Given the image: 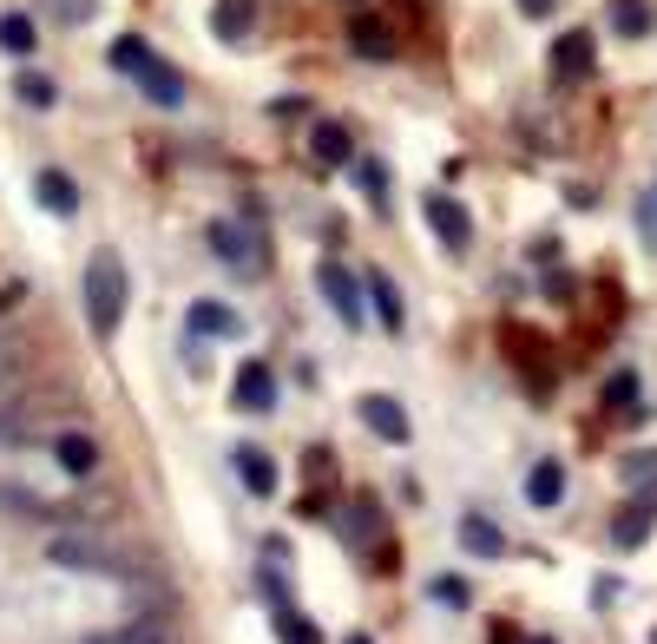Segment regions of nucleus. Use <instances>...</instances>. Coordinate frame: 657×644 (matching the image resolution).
Segmentation results:
<instances>
[{
    "label": "nucleus",
    "instance_id": "nucleus-35",
    "mask_svg": "<svg viewBox=\"0 0 657 644\" xmlns=\"http://www.w3.org/2000/svg\"><path fill=\"white\" fill-rule=\"evenodd\" d=\"M520 644H559V639H520Z\"/></svg>",
    "mask_w": 657,
    "mask_h": 644
},
{
    "label": "nucleus",
    "instance_id": "nucleus-2",
    "mask_svg": "<svg viewBox=\"0 0 657 644\" xmlns=\"http://www.w3.org/2000/svg\"><path fill=\"white\" fill-rule=\"evenodd\" d=\"M112 66H118V72H132V79H138V92H145L151 105H165V112H171V105H184V79H178V66H165L145 39H112Z\"/></svg>",
    "mask_w": 657,
    "mask_h": 644
},
{
    "label": "nucleus",
    "instance_id": "nucleus-27",
    "mask_svg": "<svg viewBox=\"0 0 657 644\" xmlns=\"http://www.w3.org/2000/svg\"><path fill=\"white\" fill-rule=\"evenodd\" d=\"M33 39H39V33H33L26 13H0V46H7V53H33Z\"/></svg>",
    "mask_w": 657,
    "mask_h": 644
},
{
    "label": "nucleus",
    "instance_id": "nucleus-29",
    "mask_svg": "<svg viewBox=\"0 0 657 644\" xmlns=\"http://www.w3.org/2000/svg\"><path fill=\"white\" fill-rule=\"evenodd\" d=\"M86 644H171L165 632H158V619H145V625H132V632H99V639Z\"/></svg>",
    "mask_w": 657,
    "mask_h": 644
},
{
    "label": "nucleus",
    "instance_id": "nucleus-24",
    "mask_svg": "<svg viewBox=\"0 0 657 644\" xmlns=\"http://www.w3.org/2000/svg\"><path fill=\"white\" fill-rule=\"evenodd\" d=\"M342 533H349V540H362V546L382 533V513H375V500H369V494H362V500H349V520H342Z\"/></svg>",
    "mask_w": 657,
    "mask_h": 644
},
{
    "label": "nucleus",
    "instance_id": "nucleus-21",
    "mask_svg": "<svg viewBox=\"0 0 657 644\" xmlns=\"http://www.w3.org/2000/svg\"><path fill=\"white\" fill-rule=\"evenodd\" d=\"M270 625H276V639H283V644H322V632H316V625H309V619H303V612H296L290 599H276Z\"/></svg>",
    "mask_w": 657,
    "mask_h": 644
},
{
    "label": "nucleus",
    "instance_id": "nucleus-34",
    "mask_svg": "<svg viewBox=\"0 0 657 644\" xmlns=\"http://www.w3.org/2000/svg\"><path fill=\"white\" fill-rule=\"evenodd\" d=\"M349 644H375V639H369V632H355V639H349Z\"/></svg>",
    "mask_w": 657,
    "mask_h": 644
},
{
    "label": "nucleus",
    "instance_id": "nucleus-10",
    "mask_svg": "<svg viewBox=\"0 0 657 644\" xmlns=\"http://www.w3.org/2000/svg\"><path fill=\"white\" fill-rule=\"evenodd\" d=\"M237 408H250V415H270V408H276V375H270L263 362H243V369H237Z\"/></svg>",
    "mask_w": 657,
    "mask_h": 644
},
{
    "label": "nucleus",
    "instance_id": "nucleus-12",
    "mask_svg": "<svg viewBox=\"0 0 657 644\" xmlns=\"http://www.w3.org/2000/svg\"><path fill=\"white\" fill-rule=\"evenodd\" d=\"M33 191H39V204H46L53 217H72V211H79V184H72L66 171H39Z\"/></svg>",
    "mask_w": 657,
    "mask_h": 644
},
{
    "label": "nucleus",
    "instance_id": "nucleus-17",
    "mask_svg": "<svg viewBox=\"0 0 657 644\" xmlns=\"http://www.w3.org/2000/svg\"><path fill=\"white\" fill-rule=\"evenodd\" d=\"M349 46H355L362 59H395V53H401L395 33H388L382 20H355V26H349Z\"/></svg>",
    "mask_w": 657,
    "mask_h": 644
},
{
    "label": "nucleus",
    "instance_id": "nucleus-18",
    "mask_svg": "<svg viewBox=\"0 0 657 644\" xmlns=\"http://www.w3.org/2000/svg\"><path fill=\"white\" fill-rule=\"evenodd\" d=\"M184 329H191V336H243V323H237L224 303H191Z\"/></svg>",
    "mask_w": 657,
    "mask_h": 644
},
{
    "label": "nucleus",
    "instance_id": "nucleus-20",
    "mask_svg": "<svg viewBox=\"0 0 657 644\" xmlns=\"http://www.w3.org/2000/svg\"><path fill=\"white\" fill-rule=\"evenodd\" d=\"M362 283H369V303H375V316H382V329H388V336H401V296H395V283H388L382 270H369Z\"/></svg>",
    "mask_w": 657,
    "mask_h": 644
},
{
    "label": "nucleus",
    "instance_id": "nucleus-32",
    "mask_svg": "<svg viewBox=\"0 0 657 644\" xmlns=\"http://www.w3.org/2000/svg\"><path fill=\"white\" fill-rule=\"evenodd\" d=\"M7 382H20V349H13V342H0V388H7Z\"/></svg>",
    "mask_w": 657,
    "mask_h": 644
},
{
    "label": "nucleus",
    "instance_id": "nucleus-26",
    "mask_svg": "<svg viewBox=\"0 0 657 644\" xmlns=\"http://www.w3.org/2000/svg\"><path fill=\"white\" fill-rule=\"evenodd\" d=\"M605 402H612L619 415H645V402H638V375H632V369H619V375L605 382Z\"/></svg>",
    "mask_w": 657,
    "mask_h": 644
},
{
    "label": "nucleus",
    "instance_id": "nucleus-23",
    "mask_svg": "<svg viewBox=\"0 0 657 644\" xmlns=\"http://www.w3.org/2000/svg\"><path fill=\"white\" fill-rule=\"evenodd\" d=\"M211 26H217V39H243L250 33V0H217V13H211Z\"/></svg>",
    "mask_w": 657,
    "mask_h": 644
},
{
    "label": "nucleus",
    "instance_id": "nucleus-22",
    "mask_svg": "<svg viewBox=\"0 0 657 644\" xmlns=\"http://www.w3.org/2000/svg\"><path fill=\"white\" fill-rule=\"evenodd\" d=\"M309 151H316V165H349V158H355V145H349V132H342V125H316Z\"/></svg>",
    "mask_w": 657,
    "mask_h": 644
},
{
    "label": "nucleus",
    "instance_id": "nucleus-30",
    "mask_svg": "<svg viewBox=\"0 0 657 644\" xmlns=\"http://www.w3.org/2000/svg\"><path fill=\"white\" fill-rule=\"evenodd\" d=\"M434 599H441V606H467L474 592H467V579H454V573H441V579H434Z\"/></svg>",
    "mask_w": 657,
    "mask_h": 644
},
{
    "label": "nucleus",
    "instance_id": "nucleus-8",
    "mask_svg": "<svg viewBox=\"0 0 657 644\" xmlns=\"http://www.w3.org/2000/svg\"><path fill=\"white\" fill-rule=\"evenodd\" d=\"M39 434V415H33V402H20V382H7L0 388V448H26Z\"/></svg>",
    "mask_w": 657,
    "mask_h": 644
},
{
    "label": "nucleus",
    "instance_id": "nucleus-25",
    "mask_svg": "<svg viewBox=\"0 0 657 644\" xmlns=\"http://www.w3.org/2000/svg\"><path fill=\"white\" fill-rule=\"evenodd\" d=\"M612 26H619L625 39H645V33H652V7H645V0H612Z\"/></svg>",
    "mask_w": 657,
    "mask_h": 644
},
{
    "label": "nucleus",
    "instance_id": "nucleus-3",
    "mask_svg": "<svg viewBox=\"0 0 657 644\" xmlns=\"http://www.w3.org/2000/svg\"><path fill=\"white\" fill-rule=\"evenodd\" d=\"M46 560L59 566V573H99V579H132V566H118V553L99 540V533H86V527H66V533H53L46 540Z\"/></svg>",
    "mask_w": 657,
    "mask_h": 644
},
{
    "label": "nucleus",
    "instance_id": "nucleus-15",
    "mask_svg": "<svg viewBox=\"0 0 657 644\" xmlns=\"http://www.w3.org/2000/svg\"><path fill=\"white\" fill-rule=\"evenodd\" d=\"M619 481H625L638 500H652L657 494V448H632V454L619 461Z\"/></svg>",
    "mask_w": 657,
    "mask_h": 644
},
{
    "label": "nucleus",
    "instance_id": "nucleus-13",
    "mask_svg": "<svg viewBox=\"0 0 657 644\" xmlns=\"http://www.w3.org/2000/svg\"><path fill=\"white\" fill-rule=\"evenodd\" d=\"M53 454H59V467H66L72 481H86V474L99 467V441H92V434H59Z\"/></svg>",
    "mask_w": 657,
    "mask_h": 644
},
{
    "label": "nucleus",
    "instance_id": "nucleus-31",
    "mask_svg": "<svg viewBox=\"0 0 657 644\" xmlns=\"http://www.w3.org/2000/svg\"><path fill=\"white\" fill-rule=\"evenodd\" d=\"M362 184H369L375 204H388V178H382V165H362Z\"/></svg>",
    "mask_w": 657,
    "mask_h": 644
},
{
    "label": "nucleus",
    "instance_id": "nucleus-16",
    "mask_svg": "<svg viewBox=\"0 0 657 644\" xmlns=\"http://www.w3.org/2000/svg\"><path fill=\"white\" fill-rule=\"evenodd\" d=\"M652 520H657V500H632V507L612 520V546H645Z\"/></svg>",
    "mask_w": 657,
    "mask_h": 644
},
{
    "label": "nucleus",
    "instance_id": "nucleus-5",
    "mask_svg": "<svg viewBox=\"0 0 657 644\" xmlns=\"http://www.w3.org/2000/svg\"><path fill=\"white\" fill-rule=\"evenodd\" d=\"M211 244H217V257L230 263V270H263L270 263V250H263V230L250 224H211Z\"/></svg>",
    "mask_w": 657,
    "mask_h": 644
},
{
    "label": "nucleus",
    "instance_id": "nucleus-28",
    "mask_svg": "<svg viewBox=\"0 0 657 644\" xmlns=\"http://www.w3.org/2000/svg\"><path fill=\"white\" fill-rule=\"evenodd\" d=\"M13 92H20V105H33V112H46V105H53V79H46V72H20V79H13Z\"/></svg>",
    "mask_w": 657,
    "mask_h": 644
},
{
    "label": "nucleus",
    "instance_id": "nucleus-1",
    "mask_svg": "<svg viewBox=\"0 0 657 644\" xmlns=\"http://www.w3.org/2000/svg\"><path fill=\"white\" fill-rule=\"evenodd\" d=\"M79 296H86V323L99 329V336H118V323H125V263H118V250H92L86 257V276H79Z\"/></svg>",
    "mask_w": 657,
    "mask_h": 644
},
{
    "label": "nucleus",
    "instance_id": "nucleus-19",
    "mask_svg": "<svg viewBox=\"0 0 657 644\" xmlns=\"http://www.w3.org/2000/svg\"><path fill=\"white\" fill-rule=\"evenodd\" d=\"M461 540H467V553H480V560H507V533L487 527L480 513H461Z\"/></svg>",
    "mask_w": 657,
    "mask_h": 644
},
{
    "label": "nucleus",
    "instance_id": "nucleus-14",
    "mask_svg": "<svg viewBox=\"0 0 657 644\" xmlns=\"http://www.w3.org/2000/svg\"><path fill=\"white\" fill-rule=\"evenodd\" d=\"M237 481H243L257 500H270V494H276V467H270V454H263V448H237Z\"/></svg>",
    "mask_w": 657,
    "mask_h": 644
},
{
    "label": "nucleus",
    "instance_id": "nucleus-4",
    "mask_svg": "<svg viewBox=\"0 0 657 644\" xmlns=\"http://www.w3.org/2000/svg\"><path fill=\"white\" fill-rule=\"evenodd\" d=\"M592 66H599V39H592L586 26L559 33V46H553V79H559V86H586Z\"/></svg>",
    "mask_w": 657,
    "mask_h": 644
},
{
    "label": "nucleus",
    "instance_id": "nucleus-6",
    "mask_svg": "<svg viewBox=\"0 0 657 644\" xmlns=\"http://www.w3.org/2000/svg\"><path fill=\"white\" fill-rule=\"evenodd\" d=\"M421 211H428V224H434V237H441L448 250H467V244H474V217H467L448 191H428V197H421Z\"/></svg>",
    "mask_w": 657,
    "mask_h": 644
},
{
    "label": "nucleus",
    "instance_id": "nucleus-9",
    "mask_svg": "<svg viewBox=\"0 0 657 644\" xmlns=\"http://www.w3.org/2000/svg\"><path fill=\"white\" fill-rule=\"evenodd\" d=\"M362 421H369V434L388 441V448L408 441V408H401L395 395H362Z\"/></svg>",
    "mask_w": 657,
    "mask_h": 644
},
{
    "label": "nucleus",
    "instance_id": "nucleus-33",
    "mask_svg": "<svg viewBox=\"0 0 657 644\" xmlns=\"http://www.w3.org/2000/svg\"><path fill=\"white\" fill-rule=\"evenodd\" d=\"M553 7H559V0H520V13H526V20H546Z\"/></svg>",
    "mask_w": 657,
    "mask_h": 644
},
{
    "label": "nucleus",
    "instance_id": "nucleus-11",
    "mask_svg": "<svg viewBox=\"0 0 657 644\" xmlns=\"http://www.w3.org/2000/svg\"><path fill=\"white\" fill-rule=\"evenodd\" d=\"M526 500H533L540 513H553V507L566 500V467H559V461H540V467L526 474Z\"/></svg>",
    "mask_w": 657,
    "mask_h": 644
},
{
    "label": "nucleus",
    "instance_id": "nucleus-7",
    "mask_svg": "<svg viewBox=\"0 0 657 644\" xmlns=\"http://www.w3.org/2000/svg\"><path fill=\"white\" fill-rule=\"evenodd\" d=\"M316 283H322L329 309H336V316H342V323L355 329V323H362V290H369V283H355V276H349L342 263H322V270H316Z\"/></svg>",
    "mask_w": 657,
    "mask_h": 644
}]
</instances>
